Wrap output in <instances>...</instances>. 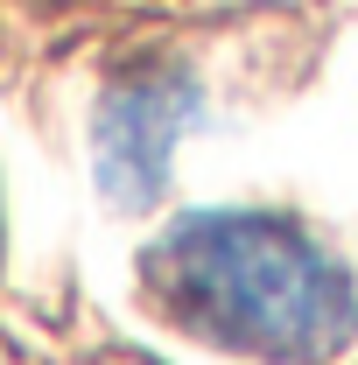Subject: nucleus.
I'll return each mask as SVG.
<instances>
[{"label":"nucleus","mask_w":358,"mask_h":365,"mask_svg":"<svg viewBox=\"0 0 358 365\" xmlns=\"http://www.w3.org/2000/svg\"><path fill=\"white\" fill-rule=\"evenodd\" d=\"M155 317L260 365H330L358 337V288L330 246L274 211H190L140 253Z\"/></svg>","instance_id":"nucleus-1"},{"label":"nucleus","mask_w":358,"mask_h":365,"mask_svg":"<svg viewBox=\"0 0 358 365\" xmlns=\"http://www.w3.org/2000/svg\"><path fill=\"white\" fill-rule=\"evenodd\" d=\"M197 127V85L183 71H134L127 85L106 91L91 155H98V190L120 211H148L169 182L176 140Z\"/></svg>","instance_id":"nucleus-2"}]
</instances>
